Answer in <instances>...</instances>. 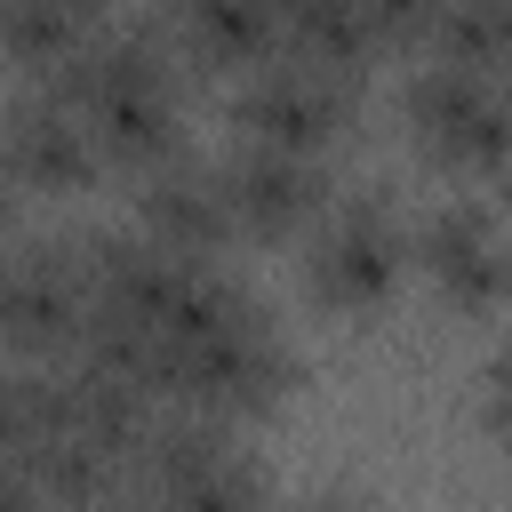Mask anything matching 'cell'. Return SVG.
<instances>
[{
	"mask_svg": "<svg viewBox=\"0 0 512 512\" xmlns=\"http://www.w3.org/2000/svg\"><path fill=\"white\" fill-rule=\"evenodd\" d=\"M288 384H296L288 328L224 264H184L176 304L160 320V400L200 408L216 424H248V416H272Z\"/></svg>",
	"mask_w": 512,
	"mask_h": 512,
	"instance_id": "cell-1",
	"label": "cell"
},
{
	"mask_svg": "<svg viewBox=\"0 0 512 512\" xmlns=\"http://www.w3.org/2000/svg\"><path fill=\"white\" fill-rule=\"evenodd\" d=\"M56 88L80 104L104 168L144 176L168 152H184V56L168 48L160 16H112L56 72Z\"/></svg>",
	"mask_w": 512,
	"mask_h": 512,
	"instance_id": "cell-2",
	"label": "cell"
},
{
	"mask_svg": "<svg viewBox=\"0 0 512 512\" xmlns=\"http://www.w3.org/2000/svg\"><path fill=\"white\" fill-rule=\"evenodd\" d=\"M136 504L144 512H272V472L232 440V424L200 408H152L136 456Z\"/></svg>",
	"mask_w": 512,
	"mask_h": 512,
	"instance_id": "cell-3",
	"label": "cell"
},
{
	"mask_svg": "<svg viewBox=\"0 0 512 512\" xmlns=\"http://www.w3.org/2000/svg\"><path fill=\"white\" fill-rule=\"evenodd\" d=\"M408 272V216L384 184L328 192V208L304 224V288L328 312H376Z\"/></svg>",
	"mask_w": 512,
	"mask_h": 512,
	"instance_id": "cell-4",
	"label": "cell"
},
{
	"mask_svg": "<svg viewBox=\"0 0 512 512\" xmlns=\"http://www.w3.org/2000/svg\"><path fill=\"white\" fill-rule=\"evenodd\" d=\"M400 128H408V144L432 168H448V176H496L504 168V136H512V104H504L496 72H464V64L424 56L400 80Z\"/></svg>",
	"mask_w": 512,
	"mask_h": 512,
	"instance_id": "cell-5",
	"label": "cell"
},
{
	"mask_svg": "<svg viewBox=\"0 0 512 512\" xmlns=\"http://www.w3.org/2000/svg\"><path fill=\"white\" fill-rule=\"evenodd\" d=\"M232 128H240V144H280V152L328 160L360 128V80L296 64V56H264L232 88Z\"/></svg>",
	"mask_w": 512,
	"mask_h": 512,
	"instance_id": "cell-6",
	"label": "cell"
},
{
	"mask_svg": "<svg viewBox=\"0 0 512 512\" xmlns=\"http://www.w3.org/2000/svg\"><path fill=\"white\" fill-rule=\"evenodd\" d=\"M80 328L72 232L0 248V360H56Z\"/></svg>",
	"mask_w": 512,
	"mask_h": 512,
	"instance_id": "cell-7",
	"label": "cell"
},
{
	"mask_svg": "<svg viewBox=\"0 0 512 512\" xmlns=\"http://www.w3.org/2000/svg\"><path fill=\"white\" fill-rule=\"evenodd\" d=\"M0 168L16 192H88L104 176L96 136L80 120V104L56 80H24L0 112Z\"/></svg>",
	"mask_w": 512,
	"mask_h": 512,
	"instance_id": "cell-8",
	"label": "cell"
},
{
	"mask_svg": "<svg viewBox=\"0 0 512 512\" xmlns=\"http://www.w3.org/2000/svg\"><path fill=\"white\" fill-rule=\"evenodd\" d=\"M408 264L432 280L448 312L488 320L504 304V224L488 200H440L424 224H408Z\"/></svg>",
	"mask_w": 512,
	"mask_h": 512,
	"instance_id": "cell-9",
	"label": "cell"
},
{
	"mask_svg": "<svg viewBox=\"0 0 512 512\" xmlns=\"http://www.w3.org/2000/svg\"><path fill=\"white\" fill-rule=\"evenodd\" d=\"M136 232L176 256V264H216L240 232H232V200H224V176L216 160H200L192 144L168 152L160 168L136 176Z\"/></svg>",
	"mask_w": 512,
	"mask_h": 512,
	"instance_id": "cell-10",
	"label": "cell"
},
{
	"mask_svg": "<svg viewBox=\"0 0 512 512\" xmlns=\"http://www.w3.org/2000/svg\"><path fill=\"white\" fill-rule=\"evenodd\" d=\"M216 176H224V200H232V232L240 240H296L328 208V192H336L328 160L280 152V144H232L216 160Z\"/></svg>",
	"mask_w": 512,
	"mask_h": 512,
	"instance_id": "cell-11",
	"label": "cell"
},
{
	"mask_svg": "<svg viewBox=\"0 0 512 512\" xmlns=\"http://www.w3.org/2000/svg\"><path fill=\"white\" fill-rule=\"evenodd\" d=\"M160 32L192 72H256L272 56V0H160Z\"/></svg>",
	"mask_w": 512,
	"mask_h": 512,
	"instance_id": "cell-12",
	"label": "cell"
},
{
	"mask_svg": "<svg viewBox=\"0 0 512 512\" xmlns=\"http://www.w3.org/2000/svg\"><path fill=\"white\" fill-rule=\"evenodd\" d=\"M112 16V0H0V56L24 80H56Z\"/></svg>",
	"mask_w": 512,
	"mask_h": 512,
	"instance_id": "cell-13",
	"label": "cell"
},
{
	"mask_svg": "<svg viewBox=\"0 0 512 512\" xmlns=\"http://www.w3.org/2000/svg\"><path fill=\"white\" fill-rule=\"evenodd\" d=\"M272 56H296V64L360 80L368 56H376L368 8L360 0H272Z\"/></svg>",
	"mask_w": 512,
	"mask_h": 512,
	"instance_id": "cell-14",
	"label": "cell"
},
{
	"mask_svg": "<svg viewBox=\"0 0 512 512\" xmlns=\"http://www.w3.org/2000/svg\"><path fill=\"white\" fill-rule=\"evenodd\" d=\"M424 56L504 80V56H512V0H440V24H432V40H424Z\"/></svg>",
	"mask_w": 512,
	"mask_h": 512,
	"instance_id": "cell-15",
	"label": "cell"
},
{
	"mask_svg": "<svg viewBox=\"0 0 512 512\" xmlns=\"http://www.w3.org/2000/svg\"><path fill=\"white\" fill-rule=\"evenodd\" d=\"M32 432H40V360H0V464L24 472Z\"/></svg>",
	"mask_w": 512,
	"mask_h": 512,
	"instance_id": "cell-16",
	"label": "cell"
},
{
	"mask_svg": "<svg viewBox=\"0 0 512 512\" xmlns=\"http://www.w3.org/2000/svg\"><path fill=\"white\" fill-rule=\"evenodd\" d=\"M360 8H368L376 56H384V48H424L432 24H440V0H360Z\"/></svg>",
	"mask_w": 512,
	"mask_h": 512,
	"instance_id": "cell-17",
	"label": "cell"
},
{
	"mask_svg": "<svg viewBox=\"0 0 512 512\" xmlns=\"http://www.w3.org/2000/svg\"><path fill=\"white\" fill-rule=\"evenodd\" d=\"M0 512H48V496H40L16 464H0Z\"/></svg>",
	"mask_w": 512,
	"mask_h": 512,
	"instance_id": "cell-18",
	"label": "cell"
},
{
	"mask_svg": "<svg viewBox=\"0 0 512 512\" xmlns=\"http://www.w3.org/2000/svg\"><path fill=\"white\" fill-rule=\"evenodd\" d=\"M296 512H360V496H344V488H320V496H304Z\"/></svg>",
	"mask_w": 512,
	"mask_h": 512,
	"instance_id": "cell-19",
	"label": "cell"
},
{
	"mask_svg": "<svg viewBox=\"0 0 512 512\" xmlns=\"http://www.w3.org/2000/svg\"><path fill=\"white\" fill-rule=\"evenodd\" d=\"M64 512H144L128 488H112V496H96V504H64Z\"/></svg>",
	"mask_w": 512,
	"mask_h": 512,
	"instance_id": "cell-20",
	"label": "cell"
},
{
	"mask_svg": "<svg viewBox=\"0 0 512 512\" xmlns=\"http://www.w3.org/2000/svg\"><path fill=\"white\" fill-rule=\"evenodd\" d=\"M8 208H16V184H8V168H0V232H8Z\"/></svg>",
	"mask_w": 512,
	"mask_h": 512,
	"instance_id": "cell-21",
	"label": "cell"
}]
</instances>
